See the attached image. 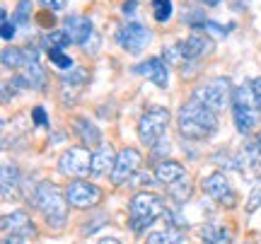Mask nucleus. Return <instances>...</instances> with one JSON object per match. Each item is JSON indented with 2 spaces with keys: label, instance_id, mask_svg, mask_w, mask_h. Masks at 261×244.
I'll return each mask as SVG.
<instances>
[{
  "label": "nucleus",
  "instance_id": "obj_28",
  "mask_svg": "<svg viewBox=\"0 0 261 244\" xmlns=\"http://www.w3.org/2000/svg\"><path fill=\"white\" fill-rule=\"evenodd\" d=\"M172 0H152V17L158 22H169L172 17Z\"/></svg>",
  "mask_w": 261,
  "mask_h": 244
},
{
  "label": "nucleus",
  "instance_id": "obj_33",
  "mask_svg": "<svg viewBox=\"0 0 261 244\" xmlns=\"http://www.w3.org/2000/svg\"><path fill=\"white\" fill-rule=\"evenodd\" d=\"M32 119L37 126H48V119H46V112H44V106H34L32 109Z\"/></svg>",
  "mask_w": 261,
  "mask_h": 244
},
{
  "label": "nucleus",
  "instance_id": "obj_26",
  "mask_svg": "<svg viewBox=\"0 0 261 244\" xmlns=\"http://www.w3.org/2000/svg\"><path fill=\"white\" fill-rule=\"evenodd\" d=\"M70 44H73V41L68 39L65 32H54V29H51V34L44 37V46H46V51H51V48H61V51H63V48L70 46Z\"/></svg>",
  "mask_w": 261,
  "mask_h": 244
},
{
  "label": "nucleus",
  "instance_id": "obj_6",
  "mask_svg": "<svg viewBox=\"0 0 261 244\" xmlns=\"http://www.w3.org/2000/svg\"><path fill=\"white\" fill-rule=\"evenodd\" d=\"M169 109L165 106H150L143 112V116L138 119V138L143 145L155 148L160 141H165V133L169 126Z\"/></svg>",
  "mask_w": 261,
  "mask_h": 244
},
{
  "label": "nucleus",
  "instance_id": "obj_18",
  "mask_svg": "<svg viewBox=\"0 0 261 244\" xmlns=\"http://www.w3.org/2000/svg\"><path fill=\"white\" fill-rule=\"evenodd\" d=\"M187 177V169L181 162H174V160H162L155 165V181L165 184V186H172L177 184L181 179Z\"/></svg>",
  "mask_w": 261,
  "mask_h": 244
},
{
  "label": "nucleus",
  "instance_id": "obj_35",
  "mask_svg": "<svg viewBox=\"0 0 261 244\" xmlns=\"http://www.w3.org/2000/svg\"><path fill=\"white\" fill-rule=\"evenodd\" d=\"M37 17H39V24H41V27H48V24L54 27V24H56V17H54V12H51V15H48V12H39Z\"/></svg>",
  "mask_w": 261,
  "mask_h": 244
},
{
  "label": "nucleus",
  "instance_id": "obj_30",
  "mask_svg": "<svg viewBox=\"0 0 261 244\" xmlns=\"http://www.w3.org/2000/svg\"><path fill=\"white\" fill-rule=\"evenodd\" d=\"M15 32H17V24L10 22L8 12L3 10V17H0V34H3V39H5V41H12V39H15Z\"/></svg>",
  "mask_w": 261,
  "mask_h": 244
},
{
  "label": "nucleus",
  "instance_id": "obj_13",
  "mask_svg": "<svg viewBox=\"0 0 261 244\" xmlns=\"http://www.w3.org/2000/svg\"><path fill=\"white\" fill-rule=\"evenodd\" d=\"M3 230L10 237H19V239H32L37 237V227L32 223L27 210H12L3 215Z\"/></svg>",
  "mask_w": 261,
  "mask_h": 244
},
{
  "label": "nucleus",
  "instance_id": "obj_32",
  "mask_svg": "<svg viewBox=\"0 0 261 244\" xmlns=\"http://www.w3.org/2000/svg\"><path fill=\"white\" fill-rule=\"evenodd\" d=\"M85 80H87V70H83V68H77V70H73L70 75L63 77L65 85H83Z\"/></svg>",
  "mask_w": 261,
  "mask_h": 244
},
{
  "label": "nucleus",
  "instance_id": "obj_9",
  "mask_svg": "<svg viewBox=\"0 0 261 244\" xmlns=\"http://www.w3.org/2000/svg\"><path fill=\"white\" fill-rule=\"evenodd\" d=\"M150 41H152V32L145 24H140V22H126V24L116 29V44L123 51H128V53L145 51Z\"/></svg>",
  "mask_w": 261,
  "mask_h": 244
},
{
  "label": "nucleus",
  "instance_id": "obj_1",
  "mask_svg": "<svg viewBox=\"0 0 261 244\" xmlns=\"http://www.w3.org/2000/svg\"><path fill=\"white\" fill-rule=\"evenodd\" d=\"M177 126L181 138L187 141H205L218 131V116L213 109H208L205 104L196 102L191 97V102H187L177 114Z\"/></svg>",
  "mask_w": 261,
  "mask_h": 244
},
{
  "label": "nucleus",
  "instance_id": "obj_31",
  "mask_svg": "<svg viewBox=\"0 0 261 244\" xmlns=\"http://www.w3.org/2000/svg\"><path fill=\"white\" fill-rule=\"evenodd\" d=\"M261 208V179L254 184L252 194H249V201H247V213H256Z\"/></svg>",
  "mask_w": 261,
  "mask_h": 244
},
{
  "label": "nucleus",
  "instance_id": "obj_22",
  "mask_svg": "<svg viewBox=\"0 0 261 244\" xmlns=\"http://www.w3.org/2000/svg\"><path fill=\"white\" fill-rule=\"evenodd\" d=\"M19 191V169L15 165H5L3 167V198L17 196Z\"/></svg>",
  "mask_w": 261,
  "mask_h": 244
},
{
  "label": "nucleus",
  "instance_id": "obj_29",
  "mask_svg": "<svg viewBox=\"0 0 261 244\" xmlns=\"http://www.w3.org/2000/svg\"><path fill=\"white\" fill-rule=\"evenodd\" d=\"M46 56H48V61L56 68H61V70H70V68H73V58L65 56V51H61V48H51V51H46Z\"/></svg>",
  "mask_w": 261,
  "mask_h": 244
},
{
  "label": "nucleus",
  "instance_id": "obj_11",
  "mask_svg": "<svg viewBox=\"0 0 261 244\" xmlns=\"http://www.w3.org/2000/svg\"><path fill=\"white\" fill-rule=\"evenodd\" d=\"M203 191L213 198L215 203H220V206H225V208H234V203H237L232 184L227 181V177H225L223 172L208 174V177L203 179Z\"/></svg>",
  "mask_w": 261,
  "mask_h": 244
},
{
  "label": "nucleus",
  "instance_id": "obj_39",
  "mask_svg": "<svg viewBox=\"0 0 261 244\" xmlns=\"http://www.w3.org/2000/svg\"><path fill=\"white\" fill-rule=\"evenodd\" d=\"M97 244H121L119 239H114V237H104V239H99Z\"/></svg>",
  "mask_w": 261,
  "mask_h": 244
},
{
  "label": "nucleus",
  "instance_id": "obj_40",
  "mask_svg": "<svg viewBox=\"0 0 261 244\" xmlns=\"http://www.w3.org/2000/svg\"><path fill=\"white\" fill-rule=\"evenodd\" d=\"M198 3H203L208 8H215V5H220V0H198Z\"/></svg>",
  "mask_w": 261,
  "mask_h": 244
},
{
  "label": "nucleus",
  "instance_id": "obj_36",
  "mask_svg": "<svg viewBox=\"0 0 261 244\" xmlns=\"http://www.w3.org/2000/svg\"><path fill=\"white\" fill-rule=\"evenodd\" d=\"M104 223H107V218L102 215L97 223H87V225H83V235H94V232H97V225H104Z\"/></svg>",
  "mask_w": 261,
  "mask_h": 244
},
{
  "label": "nucleus",
  "instance_id": "obj_17",
  "mask_svg": "<svg viewBox=\"0 0 261 244\" xmlns=\"http://www.w3.org/2000/svg\"><path fill=\"white\" fill-rule=\"evenodd\" d=\"M37 61H39V51L32 46H24V48L12 46L3 51V66L5 68H15L17 70V68H27L32 63H37Z\"/></svg>",
  "mask_w": 261,
  "mask_h": 244
},
{
  "label": "nucleus",
  "instance_id": "obj_37",
  "mask_svg": "<svg viewBox=\"0 0 261 244\" xmlns=\"http://www.w3.org/2000/svg\"><path fill=\"white\" fill-rule=\"evenodd\" d=\"M136 8H138V3H136V0H126V3L121 5L123 15H133V12H136Z\"/></svg>",
  "mask_w": 261,
  "mask_h": 244
},
{
  "label": "nucleus",
  "instance_id": "obj_12",
  "mask_svg": "<svg viewBox=\"0 0 261 244\" xmlns=\"http://www.w3.org/2000/svg\"><path fill=\"white\" fill-rule=\"evenodd\" d=\"M140 152L136 148H123L119 155H116V165L112 169V184L114 186H123L140 167Z\"/></svg>",
  "mask_w": 261,
  "mask_h": 244
},
{
  "label": "nucleus",
  "instance_id": "obj_4",
  "mask_svg": "<svg viewBox=\"0 0 261 244\" xmlns=\"http://www.w3.org/2000/svg\"><path fill=\"white\" fill-rule=\"evenodd\" d=\"M32 203L48 220V225L54 227H61L65 223V218H68V206L70 203L54 181H41L37 191H34V196H32Z\"/></svg>",
  "mask_w": 261,
  "mask_h": 244
},
{
  "label": "nucleus",
  "instance_id": "obj_34",
  "mask_svg": "<svg viewBox=\"0 0 261 244\" xmlns=\"http://www.w3.org/2000/svg\"><path fill=\"white\" fill-rule=\"evenodd\" d=\"M41 5L46 10H51V12H58V10H63L68 5V0H41Z\"/></svg>",
  "mask_w": 261,
  "mask_h": 244
},
{
  "label": "nucleus",
  "instance_id": "obj_19",
  "mask_svg": "<svg viewBox=\"0 0 261 244\" xmlns=\"http://www.w3.org/2000/svg\"><path fill=\"white\" fill-rule=\"evenodd\" d=\"M116 155L112 145H99L97 150L92 152V174L94 177H102L107 172H112L114 165H116Z\"/></svg>",
  "mask_w": 261,
  "mask_h": 244
},
{
  "label": "nucleus",
  "instance_id": "obj_16",
  "mask_svg": "<svg viewBox=\"0 0 261 244\" xmlns=\"http://www.w3.org/2000/svg\"><path fill=\"white\" fill-rule=\"evenodd\" d=\"M234 169L237 172H259L261 169V138H254L234 155Z\"/></svg>",
  "mask_w": 261,
  "mask_h": 244
},
{
  "label": "nucleus",
  "instance_id": "obj_38",
  "mask_svg": "<svg viewBox=\"0 0 261 244\" xmlns=\"http://www.w3.org/2000/svg\"><path fill=\"white\" fill-rule=\"evenodd\" d=\"M3 244H22V239H19V237H10V235H5Z\"/></svg>",
  "mask_w": 261,
  "mask_h": 244
},
{
  "label": "nucleus",
  "instance_id": "obj_2",
  "mask_svg": "<svg viewBox=\"0 0 261 244\" xmlns=\"http://www.w3.org/2000/svg\"><path fill=\"white\" fill-rule=\"evenodd\" d=\"M232 116H234V126L242 135L249 133L259 126L261 121V102L256 92H254L252 80L242 83L240 87H234L232 92Z\"/></svg>",
  "mask_w": 261,
  "mask_h": 244
},
{
  "label": "nucleus",
  "instance_id": "obj_3",
  "mask_svg": "<svg viewBox=\"0 0 261 244\" xmlns=\"http://www.w3.org/2000/svg\"><path fill=\"white\" fill-rule=\"evenodd\" d=\"M213 51H215V41L211 39V34H191V37H187L184 41H177V44H172V46H165L162 56H165L167 63L187 70L191 63L208 58Z\"/></svg>",
  "mask_w": 261,
  "mask_h": 244
},
{
  "label": "nucleus",
  "instance_id": "obj_25",
  "mask_svg": "<svg viewBox=\"0 0 261 244\" xmlns=\"http://www.w3.org/2000/svg\"><path fill=\"white\" fill-rule=\"evenodd\" d=\"M169 196L174 198L177 203H184L189 196H191V179L184 177L181 181H177V184H172L169 186Z\"/></svg>",
  "mask_w": 261,
  "mask_h": 244
},
{
  "label": "nucleus",
  "instance_id": "obj_8",
  "mask_svg": "<svg viewBox=\"0 0 261 244\" xmlns=\"http://www.w3.org/2000/svg\"><path fill=\"white\" fill-rule=\"evenodd\" d=\"M58 172L70 179H85L92 174V152L85 145H75L58 157Z\"/></svg>",
  "mask_w": 261,
  "mask_h": 244
},
{
  "label": "nucleus",
  "instance_id": "obj_7",
  "mask_svg": "<svg viewBox=\"0 0 261 244\" xmlns=\"http://www.w3.org/2000/svg\"><path fill=\"white\" fill-rule=\"evenodd\" d=\"M232 83H230V77H213V80H208L203 83L201 87H196L194 90V99L196 102L205 104L208 109H213V112H220L225 109L227 104H232Z\"/></svg>",
  "mask_w": 261,
  "mask_h": 244
},
{
  "label": "nucleus",
  "instance_id": "obj_5",
  "mask_svg": "<svg viewBox=\"0 0 261 244\" xmlns=\"http://www.w3.org/2000/svg\"><path fill=\"white\" fill-rule=\"evenodd\" d=\"M167 213L165 203L158 194L150 191H138L136 196L130 198V210H128V227L133 230V235H143L158 218H162Z\"/></svg>",
  "mask_w": 261,
  "mask_h": 244
},
{
  "label": "nucleus",
  "instance_id": "obj_23",
  "mask_svg": "<svg viewBox=\"0 0 261 244\" xmlns=\"http://www.w3.org/2000/svg\"><path fill=\"white\" fill-rule=\"evenodd\" d=\"M184 242V232L179 227H167V230H158L148 235V244H181Z\"/></svg>",
  "mask_w": 261,
  "mask_h": 244
},
{
  "label": "nucleus",
  "instance_id": "obj_10",
  "mask_svg": "<svg viewBox=\"0 0 261 244\" xmlns=\"http://www.w3.org/2000/svg\"><path fill=\"white\" fill-rule=\"evenodd\" d=\"M65 198L73 208H80V210H87V208H94L102 203V188L97 184H90L85 179H73L68 186H65Z\"/></svg>",
  "mask_w": 261,
  "mask_h": 244
},
{
  "label": "nucleus",
  "instance_id": "obj_15",
  "mask_svg": "<svg viewBox=\"0 0 261 244\" xmlns=\"http://www.w3.org/2000/svg\"><path fill=\"white\" fill-rule=\"evenodd\" d=\"M63 32L68 34V39H70L73 44H80V46H83L85 41L94 34L92 19L85 17V15H70V17H65V22H63Z\"/></svg>",
  "mask_w": 261,
  "mask_h": 244
},
{
  "label": "nucleus",
  "instance_id": "obj_27",
  "mask_svg": "<svg viewBox=\"0 0 261 244\" xmlns=\"http://www.w3.org/2000/svg\"><path fill=\"white\" fill-rule=\"evenodd\" d=\"M29 17H32V0H19L17 8H15V15H12V22L24 27V24H29Z\"/></svg>",
  "mask_w": 261,
  "mask_h": 244
},
{
  "label": "nucleus",
  "instance_id": "obj_24",
  "mask_svg": "<svg viewBox=\"0 0 261 244\" xmlns=\"http://www.w3.org/2000/svg\"><path fill=\"white\" fill-rule=\"evenodd\" d=\"M22 80H24V85L32 87V90H44V85H46V73H44V68L39 66V61L24 68Z\"/></svg>",
  "mask_w": 261,
  "mask_h": 244
},
{
  "label": "nucleus",
  "instance_id": "obj_20",
  "mask_svg": "<svg viewBox=\"0 0 261 244\" xmlns=\"http://www.w3.org/2000/svg\"><path fill=\"white\" fill-rule=\"evenodd\" d=\"M73 128H75V135L80 138V143L85 148H97L102 143V133H99V128L90 119H75Z\"/></svg>",
  "mask_w": 261,
  "mask_h": 244
},
{
  "label": "nucleus",
  "instance_id": "obj_14",
  "mask_svg": "<svg viewBox=\"0 0 261 244\" xmlns=\"http://www.w3.org/2000/svg\"><path fill=\"white\" fill-rule=\"evenodd\" d=\"M136 75H143L148 77V80H152V83L158 85V87H167L169 85V68H167V61L165 58H148V61H143V63H136V66L130 68Z\"/></svg>",
  "mask_w": 261,
  "mask_h": 244
},
{
  "label": "nucleus",
  "instance_id": "obj_21",
  "mask_svg": "<svg viewBox=\"0 0 261 244\" xmlns=\"http://www.w3.org/2000/svg\"><path fill=\"white\" fill-rule=\"evenodd\" d=\"M201 237H203L205 244H232V230L225 225H218V223L203 225Z\"/></svg>",
  "mask_w": 261,
  "mask_h": 244
}]
</instances>
